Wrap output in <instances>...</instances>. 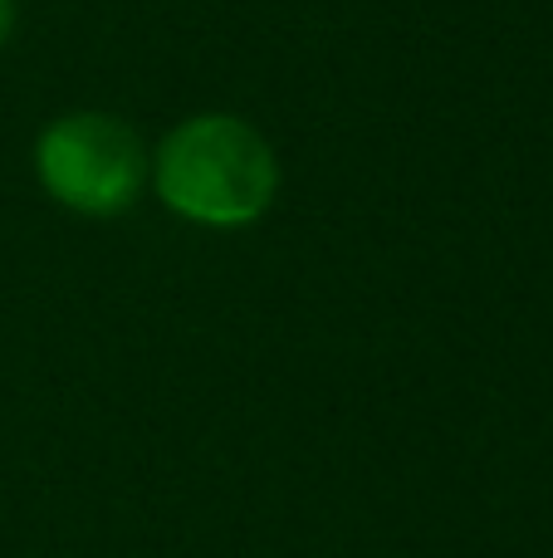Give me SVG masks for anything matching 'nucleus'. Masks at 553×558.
I'll return each mask as SVG.
<instances>
[{"label":"nucleus","mask_w":553,"mask_h":558,"mask_svg":"<svg viewBox=\"0 0 553 558\" xmlns=\"http://www.w3.org/2000/svg\"><path fill=\"white\" fill-rule=\"evenodd\" d=\"M10 35H15V0H0V54H5Z\"/></svg>","instance_id":"nucleus-3"},{"label":"nucleus","mask_w":553,"mask_h":558,"mask_svg":"<svg viewBox=\"0 0 553 558\" xmlns=\"http://www.w3.org/2000/svg\"><path fill=\"white\" fill-rule=\"evenodd\" d=\"M147 192L196 231H250L284 192V162L250 118L201 108L152 143Z\"/></svg>","instance_id":"nucleus-1"},{"label":"nucleus","mask_w":553,"mask_h":558,"mask_svg":"<svg viewBox=\"0 0 553 558\" xmlns=\"http://www.w3.org/2000/svg\"><path fill=\"white\" fill-rule=\"evenodd\" d=\"M35 186L69 216L113 221L147 196L152 147L133 123L103 108H64L35 133L29 147Z\"/></svg>","instance_id":"nucleus-2"}]
</instances>
